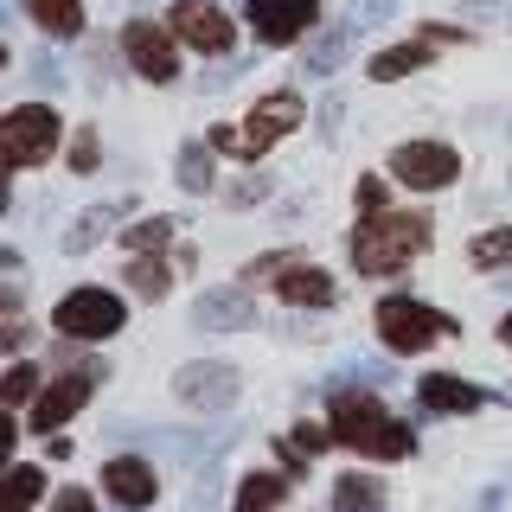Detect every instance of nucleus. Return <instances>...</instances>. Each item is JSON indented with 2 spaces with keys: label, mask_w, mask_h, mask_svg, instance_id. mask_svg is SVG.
I'll return each instance as SVG.
<instances>
[{
  "label": "nucleus",
  "mask_w": 512,
  "mask_h": 512,
  "mask_svg": "<svg viewBox=\"0 0 512 512\" xmlns=\"http://www.w3.org/2000/svg\"><path fill=\"white\" fill-rule=\"evenodd\" d=\"M122 52L148 84H173L180 77V32L173 26H154V20H128L122 26Z\"/></svg>",
  "instance_id": "0eeeda50"
},
{
  "label": "nucleus",
  "mask_w": 512,
  "mask_h": 512,
  "mask_svg": "<svg viewBox=\"0 0 512 512\" xmlns=\"http://www.w3.org/2000/svg\"><path fill=\"white\" fill-rule=\"evenodd\" d=\"M13 308H20V288H7V282H0V314H13Z\"/></svg>",
  "instance_id": "58836bf2"
},
{
  "label": "nucleus",
  "mask_w": 512,
  "mask_h": 512,
  "mask_svg": "<svg viewBox=\"0 0 512 512\" xmlns=\"http://www.w3.org/2000/svg\"><path fill=\"white\" fill-rule=\"evenodd\" d=\"M26 13L52 32V39H77V32H84V7H77V0H26Z\"/></svg>",
  "instance_id": "4be33fe9"
},
{
  "label": "nucleus",
  "mask_w": 512,
  "mask_h": 512,
  "mask_svg": "<svg viewBox=\"0 0 512 512\" xmlns=\"http://www.w3.org/2000/svg\"><path fill=\"white\" fill-rule=\"evenodd\" d=\"M384 205H391V186H384L378 173H365V180H359V212L372 218V212H384Z\"/></svg>",
  "instance_id": "c85d7f7f"
},
{
  "label": "nucleus",
  "mask_w": 512,
  "mask_h": 512,
  "mask_svg": "<svg viewBox=\"0 0 512 512\" xmlns=\"http://www.w3.org/2000/svg\"><path fill=\"white\" fill-rule=\"evenodd\" d=\"M276 288H282V301H295V308H333V276L327 269H314V263H282V276H276Z\"/></svg>",
  "instance_id": "dca6fc26"
},
{
  "label": "nucleus",
  "mask_w": 512,
  "mask_h": 512,
  "mask_svg": "<svg viewBox=\"0 0 512 512\" xmlns=\"http://www.w3.org/2000/svg\"><path fill=\"white\" fill-rule=\"evenodd\" d=\"M340 116H346V103H340V96H327V103H320V135H340Z\"/></svg>",
  "instance_id": "2f4dec72"
},
{
  "label": "nucleus",
  "mask_w": 512,
  "mask_h": 512,
  "mask_svg": "<svg viewBox=\"0 0 512 512\" xmlns=\"http://www.w3.org/2000/svg\"><path fill=\"white\" fill-rule=\"evenodd\" d=\"M436 58V39H410V45H391V52L372 58V84H397V77L423 71V64Z\"/></svg>",
  "instance_id": "a211bd4d"
},
{
  "label": "nucleus",
  "mask_w": 512,
  "mask_h": 512,
  "mask_svg": "<svg viewBox=\"0 0 512 512\" xmlns=\"http://www.w3.org/2000/svg\"><path fill=\"white\" fill-rule=\"evenodd\" d=\"M52 512H96V500H90L84 487H58L52 493Z\"/></svg>",
  "instance_id": "7c9ffc66"
},
{
  "label": "nucleus",
  "mask_w": 512,
  "mask_h": 512,
  "mask_svg": "<svg viewBox=\"0 0 512 512\" xmlns=\"http://www.w3.org/2000/svg\"><path fill=\"white\" fill-rule=\"evenodd\" d=\"M39 493H45L39 468H7V474H0V512H32Z\"/></svg>",
  "instance_id": "5701e85b"
},
{
  "label": "nucleus",
  "mask_w": 512,
  "mask_h": 512,
  "mask_svg": "<svg viewBox=\"0 0 512 512\" xmlns=\"http://www.w3.org/2000/svg\"><path fill=\"white\" fill-rule=\"evenodd\" d=\"M333 512H384V487L372 474H340L333 480Z\"/></svg>",
  "instance_id": "412c9836"
},
{
  "label": "nucleus",
  "mask_w": 512,
  "mask_h": 512,
  "mask_svg": "<svg viewBox=\"0 0 512 512\" xmlns=\"http://www.w3.org/2000/svg\"><path fill=\"white\" fill-rule=\"evenodd\" d=\"M167 263H148V256H135V263H128V288H135V295H148V301H160L167 295Z\"/></svg>",
  "instance_id": "a878e982"
},
{
  "label": "nucleus",
  "mask_w": 512,
  "mask_h": 512,
  "mask_svg": "<svg viewBox=\"0 0 512 512\" xmlns=\"http://www.w3.org/2000/svg\"><path fill=\"white\" fill-rule=\"evenodd\" d=\"M167 26L180 32L192 52H205V58H224V52H231V39H237L218 0H180V7L167 13Z\"/></svg>",
  "instance_id": "1a4fd4ad"
},
{
  "label": "nucleus",
  "mask_w": 512,
  "mask_h": 512,
  "mask_svg": "<svg viewBox=\"0 0 512 512\" xmlns=\"http://www.w3.org/2000/svg\"><path fill=\"white\" fill-rule=\"evenodd\" d=\"M173 173H180V192H199V199H205V192L218 186V148H212V141H186Z\"/></svg>",
  "instance_id": "6ab92c4d"
},
{
  "label": "nucleus",
  "mask_w": 512,
  "mask_h": 512,
  "mask_svg": "<svg viewBox=\"0 0 512 512\" xmlns=\"http://www.w3.org/2000/svg\"><path fill=\"white\" fill-rule=\"evenodd\" d=\"M7 455H13V416L0 410V461H7Z\"/></svg>",
  "instance_id": "4c0bfd02"
},
{
  "label": "nucleus",
  "mask_w": 512,
  "mask_h": 512,
  "mask_svg": "<svg viewBox=\"0 0 512 512\" xmlns=\"http://www.w3.org/2000/svg\"><path fill=\"white\" fill-rule=\"evenodd\" d=\"M32 77H39V84H45V90H58V77H64V71H58V64H52V58H39V64H32Z\"/></svg>",
  "instance_id": "e433bc0d"
},
{
  "label": "nucleus",
  "mask_w": 512,
  "mask_h": 512,
  "mask_svg": "<svg viewBox=\"0 0 512 512\" xmlns=\"http://www.w3.org/2000/svg\"><path fill=\"white\" fill-rule=\"evenodd\" d=\"M122 212H128V199L90 205V212L77 218L71 231H64V250H71V256H84V250H96V244H103V237H109V231H116V224H122Z\"/></svg>",
  "instance_id": "f3484780"
},
{
  "label": "nucleus",
  "mask_w": 512,
  "mask_h": 512,
  "mask_svg": "<svg viewBox=\"0 0 512 512\" xmlns=\"http://www.w3.org/2000/svg\"><path fill=\"white\" fill-rule=\"evenodd\" d=\"M500 340H506V346H512V314H506V320H500Z\"/></svg>",
  "instance_id": "ea45409f"
},
{
  "label": "nucleus",
  "mask_w": 512,
  "mask_h": 512,
  "mask_svg": "<svg viewBox=\"0 0 512 512\" xmlns=\"http://www.w3.org/2000/svg\"><path fill=\"white\" fill-rule=\"evenodd\" d=\"M0 64H7V45H0Z\"/></svg>",
  "instance_id": "a19ab883"
},
{
  "label": "nucleus",
  "mask_w": 512,
  "mask_h": 512,
  "mask_svg": "<svg viewBox=\"0 0 512 512\" xmlns=\"http://www.w3.org/2000/svg\"><path fill=\"white\" fill-rule=\"evenodd\" d=\"M90 404V378H58L52 391H39L32 397V429H39V436H52L58 423H71L77 410Z\"/></svg>",
  "instance_id": "4468645a"
},
{
  "label": "nucleus",
  "mask_w": 512,
  "mask_h": 512,
  "mask_svg": "<svg viewBox=\"0 0 512 512\" xmlns=\"http://www.w3.org/2000/svg\"><path fill=\"white\" fill-rule=\"evenodd\" d=\"M391 7H397V0H365V7H359V13H352V20H346V26H352V32H365V26H378V20H391Z\"/></svg>",
  "instance_id": "c756f323"
},
{
  "label": "nucleus",
  "mask_w": 512,
  "mask_h": 512,
  "mask_svg": "<svg viewBox=\"0 0 512 512\" xmlns=\"http://www.w3.org/2000/svg\"><path fill=\"white\" fill-rule=\"evenodd\" d=\"M468 263H474V269H500V263H512V224H487V231L468 244Z\"/></svg>",
  "instance_id": "b1692460"
},
{
  "label": "nucleus",
  "mask_w": 512,
  "mask_h": 512,
  "mask_svg": "<svg viewBox=\"0 0 512 512\" xmlns=\"http://www.w3.org/2000/svg\"><path fill=\"white\" fill-rule=\"evenodd\" d=\"M103 493H109V500H116V506H128V512H141V506H154V468H148V461H135V455H116V461H109V468H103Z\"/></svg>",
  "instance_id": "ddd939ff"
},
{
  "label": "nucleus",
  "mask_w": 512,
  "mask_h": 512,
  "mask_svg": "<svg viewBox=\"0 0 512 512\" xmlns=\"http://www.w3.org/2000/svg\"><path fill=\"white\" fill-rule=\"evenodd\" d=\"M237 391H244V378H237V365H224V359H192L173 372V397H180L186 410H199V416H224L237 404Z\"/></svg>",
  "instance_id": "39448f33"
},
{
  "label": "nucleus",
  "mask_w": 512,
  "mask_h": 512,
  "mask_svg": "<svg viewBox=\"0 0 512 512\" xmlns=\"http://www.w3.org/2000/svg\"><path fill=\"white\" fill-rule=\"evenodd\" d=\"M71 167H77V173H90V167H96V141H90V128H84V141L71 148Z\"/></svg>",
  "instance_id": "72a5a7b5"
},
{
  "label": "nucleus",
  "mask_w": 512,
  "mask_h": 512,
  "mask_svg": "<svg viewBox=\"0 0 512 512\" xmlns=\"http://www.w3.org/2000/svg\"><path fill=\"white\" fill-rule=\"evenodd\" d=\"M58 109L52 103H20L0 116V167H39V160L58 154Z\"/></svg>",
  "instance_id": "7ed1b4c3"
},
{
  "label": "nucleus",
  "mask_w": 512,
  "mask_h": 512,
  "mask_svg": "<svg viewBox=\"0 0 512 512\" xmlns=\"http://www.w3.org/2000/svg\"><path fill=\"white\" fill-rule=\"evenodd\" d=\"M346 52H352V26H327V32H314L301 71H308V77H333V71L346 64Z\"/></svg>",
  "instance_id": "aec40b11"
},
{
  "label": "nucleus",
  "mask_w": 512,
  "mask_h": 512,
  "mask_svg": "<svg viewBox=\"0 0 512 512\" xmlns=\"http://www.w3.org/2000/svg\"><path fill=\"white\" fill-rule=\"evenodd\" d=\"M416 397H423V410H436V416H468V410H480L487 404V391L480 384H468V378H448V372H429L423 384H416Z\"/></svg>",
  "instance_id": "2eb2a0df"
},
{
  "label": "nucleus",
  "mask_w": 512,
  "mask_h": 512,
  "mask_svg": "<svg viewBox=\"0 0 512 512\" xmlns=\"http://www.w3.org/2000/svg\"><path fill=\"white\" fill-rule=\"evenodd\" d=\"M192 320H199L205 333H244V327H256V301H250V288L224 282V288H205V295L192 301Z\"/></svg>",
  "instance_id": "9d476101"
},
{
  "label": "nucleus",
  "mask_w": 512,
  "mask_h": 512,
  "mask_svg": "<svg viewBox=\"0 0 512 512\" xmlns=\"http://www.w3.org/2000/svg\"><path fill=\"white\" fill-rule=\"evenodd\" d=\"M52 327L64 340H109L122 327V295H109V288H71L52 308Z\"/></svg>",
  "instance_id": "423d86ee"
},
{
  "label": "nucleus",
  "mask_w": 512,
  "mask_h": 512,
  "mask_svg": "<svg viewBox=\"0 0 512 512\" xmlns=\"http://www.w3.org/2000/svg\"><path fill=\"white\" fill-rule=\"evenodd\" d=\"M288 500V480L282 474H244V487H237V506L244 512H269Z\"/></svg>",
  "instance_id": "393cba45"
},
{
  "label": "nucleus",
  "mask_w": 512,
  "mask_h": 512,
  "mask_svg": "<svg viewBox=\"0 0 512 512\" xmlns=\"http://www.w3.org/2000/svg\"><path fill=\"white\" fill-rule=\"evenodd\" d=\"M295 448H301V455H320V448H327V429L301 423V429H295Z\"/></svg>",
  "instance_id": "473e14b6"
},
{
  "label": "nucleus",
  "mask_w": 512,
  "mask_h": 512,
  "mask_svg": "<svg viewBox=\"0 0 512 512\" xmlns=\"http://www.w3.org/2000/svg\"><path fill=\"white\" fill-rule=\"evenodd\" d=\"M32 397H39V372H32V365H13V372L0 378V410H7V404H32Z\"/></svg>",
  "instance_id": "bb28decb"
},
{
  "label": "nucleus",
  "mask_w": 512,
  "mask_h": 512,
  "mask_svg": "<svg viewBox=\"0 0 512 512\" xmlns=\"http://www.w3.org/2000/svg\"><path fill=\"white\" fill-rule=\"evenodd\" d=\"M295 128H301V96L295 90H276V96H263V103L250 109L244 141H250V154H263V148H276L282 135H295Z\"/></svg>",
  "instance_id": "f8f14e48"
},
{
  "label": "nucleus",
  "mask_w": 512,
  "mask_h": 512,
  "mask_svg": "<svg viewBox=\"0 0 512 512\" xmlns=\"http://www.w3.org/2000/svg\"><path fill=\"white\" fill-rule=\"evenodd\" d=\"M26 346V327L20 320H7V327H0V352H20Z\"/></svg>",
  "instance_id": "c9c22d12"
},
{
  "label": "nucleus",
  "mask_w": 512,
  "mask_h": 512,
  "mask_svg": "<svg viewBox=\"0 0 512 512\" xmlns=\"http://www.w3.org/2000/svg\"><path fill=\"white\" fill-rule=\"evenodd\" d=\"M391 173H397L410 192H442V186H455L461 154L448 148V141H404V148L391 154Z\"/></svg>",
  "instance_id": "6e6552de"
},
{
  "label": "nucleus",
  "mask_w": 512,
  "mask_h": 512,
  "mask_svg": "<svg viewBox=\"0 0 512 512\" xmlns=\"http://www.w3.org/2000/svg\"><path fill=\"white\" fill-rule=\"evenodd\" d=\"M442 333H455V320H442L436 308H423V301H410V295L378 301V340L391 352H423V346H436Z\"/></svg>",
  "instance_id": "20e7f679"
},
{
  "label": "nucleus",
  "mask_w": 512,
  "mask_h": 512,
  "mask_svg": "<svg viewBox=\"0 0 512 512\" xmlns=\"http://www.w3.org/2000/svg\"><path fill=\"white\" fill-rule=\"evenodd\" d=\"M429 237V218H410V212H372L352 231V269L359 276H391L404 269Z\"/></svg>",
  "instance_id": "f03ea898"
},
{
  "label": "nucleus",
  "mask_w": 512,
  "mask_h": 512,
  "mask_svg": "<svg viewBox=\"0 0 512 512\" xmlns=\"http://www.w3.org/2000/svg\"><path fill=\"white\" fill-rule=\"evenodd\" d=\"M333 442H346L352 455H372V461H404L416 448V436L397 416H384L372 391H333Z\"/></svg>",
  "instance_id": "f257e3e1"
},
{
  "label": "nucleus",
  "mask_w": 512,
  "mask_h": 512,
  "mask_svg": "<svg viewBox=\"0 0 512 512\" xmlns=\"http://www.w3.org/2000/svg\"><path fill=\"white\" fill-rule=\"evenodd\" d=\"M167 237H173V218H141V224H135V231H128V237H122V244H128V250H141V256H148V250H160V244H167Z\"/></svg>",
  "instance_id": "cd10ccee"
},
{
  "label": "nucleus",
  "mask_w": 512,
  "mask_h": 512,
  "mask_svg": "<svg viewBox=\"0 0 512 512\" xmlns=\"http://www.w3.org/2000/svg\"><path fill=\"white\" fill-rule=\"evenodd\" d=\"M263 192H269V180H263V173H256V180H244V186L231 192V205H250V199H263Z\"/></svg>",
  "instance_id": "f704fd0d"
},
{
  "label": "nucleus",
  "mask_w": 512,
  "mask_h": 512,
  "mask_svg": "<svg viewBox=\"0 0 512 512\" xmlns=\"http://www.w3.org/2000/svg\"><path fill=\"white\" fill-rule=\"evenodd\" d=\"M506 135H512V122H506Z\"/></svg>",
  "instance_id": "79ce46f5"
},
{
  "label": "nucleus",
  "mask_w": 512,
  "mask_h": 512,
  "mask_svg": "<svg viewBox=\"0 0 512 512\" xmlns=\"http://www.w3.org/2000/svg\"><path fill=\"white\" fill-rule=\"evenodd\" d=\"M320 20V7L314 0H250V26H256V39L263 45H288V39H301Z\"/></svg>",
  "instance_id": "9b49d317"
}]
</instances>
